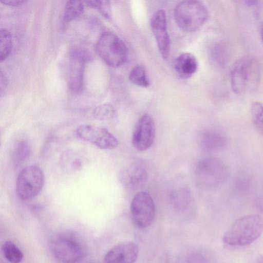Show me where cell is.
Wrapping results in <instances>:
<instances>
[{
	"label": "cell",
	"instance_id": "1",
	"mask_svg": "<svg viewBox=\"0 0 263 263\" xmlns=\"http://www.w3.org/2000/svg\"><path fill=\"white\" fill-rule=\"evenodd\" d=\"M261 80V68L258 60L251 55L237 59L230 70V83L232 91L243 95L254 92Z\"/></svg>",
	"mask_w": 263,
	"mask_h": 263
},
{
	"label": "cell",
	"instance_id": "2",
	"mask_svg": "<svg viewBox=\"0 0 263 263\" xmlns=\"http://www.w3.org/2000/svg\"><path fill=\"white\" fill-rule=\"evenodd\" d=\"M262 232L263 218L258 214H249L233 222L224 234L222 241L231 246H246L257 239Z\"/></svg>",
	"mask_w": 263,
	"mask_h": 263
},
{
	"label": "cell",
	"instance_id": "3",
	"mask_svg": "<svg viewBox=\"0 0 263 263\" xmlns=\"http://www.w3.org/2000/svg\"><path fill=\"white\" fill-rule=\"evenodd\" d=\"M197 182L206 189H215L224 183L229 178V171L221 159L209 157L199 160L194 167Z\"/></svg>",
	"mask_w": 263,
	"mask_h": 263
},
{
	"label": "cell",
	"instance_id": "4",
	"mask_svg": "<svg viewBox=\"0 0 263 263\" xmlns=\"http://www.w3.org/2000/svg\"><path fill=\"white\" fill-rule=\"evenodd\" d=\"M208 12L204 5L200 1H183L177 4L174 11V17L178 26L186 32L198 30L205 23Z\"/></svg>",
	"mask_w": 263,
	"mask_h": 263
},
{
	"label": "cell",
	"instance_id": "5",
	"mask_svg": "<svg viewBox=\"0 0 263 263\" xmlns=\"http://www.w3.org/2000/svg\"><path fill=\"white\" fill-rule=\"evenodd\" d=\"M98 55L109 66L118 67L127 60V49L124 43L115 34L106 31L98 39L96 46Z\"/></svg>",
	"mask_w": 263,
	"mask_h": 263
},
{
	"label": "cell",
	"instance_id": "6",
	"mask_svg": "<svg viewBox=\"0 0 263 263\" xmlns=\"http://www.w3.org/2000/svg\"><path fill=\"white\" fill-rule=\"evenodd\" d=\"M50 249L54 257L61 263H78L86 255L85 245L72 235L54 237L51 240Z\"/></svg>",
	"mask_w": 263,
	"mask_h": 263
},
{
	"label": "cell",
	"instance_id": "7",
	"mask_svg": "<svg viewBox=\"0 0 263 263\" xmlns=\"http://www.w3.org/2000/svg\"><path fill=\"white\" fill-rule=\"evenodd\" d=\"M45 176L37 165H31L23 168L16 181V193L22 200H28L37 196L44 186Z\"/></svg>",
	"mask_w": 263,
	"mask_h": 263
},
{
	"label": "cell",
	"instance_id": "8",
	"mask_svg": "<svg viewBox=\"0 0 263 263\" xmlns=\"http://www.w3.org/2000/svg\"><path fill=\"white\" fill-rule=\"evenodd\" d=\"M130 212L137 227L144 229L150 226L155 215V203L151 195L144 191L137 193L131 202Z\"/></svg>",
	"mask_w": 263,
	"mask_h": 263
},
{
	"label": "cell",
	"instance_id": "9",
	"mask_svg": "<svg viewBox=\"0 0 263 263\" xmlns=\"http://www.w3.org/2000/svg\"><path fill=\"white\" fill-rule=\"evenodd\" d=\"M77 135L81 139L103 149H112L118 145L117 138L106 128L88 124L79 126Z\"/></svg>",
	"mask_w": 263,
	"mask_h": 263
},
{
	"label": "cell",
	"instance_id": "10",
	"mask_svg": "<svg viewBox=\"0 0 263 263\" xmlns=\"http://www.w3.org/2000/svg\"><path fill=\"white\" fill-rule=\"evenodd\" d=\"M90 58L85 51L75 49L70 54L67 70V83L73 92H80L83 87L84 73L86 62Z\"/></svg>",
	"mask_w": 263,
	"mask_h": 263
},
{
	"label": "cell",
	"instance_id": "11",
	"mask_svg": "<svg viewBox=\"0 0 263 263\" xmlns=\"http://www.w3.org/2000/svg\"><path fill=\"white\" fill-rule=\"evenodd\" d=\"M148 170L146 163L141 159L135 160L120 171L119 179L126 189L135 190L142 187L147 181Z\"/></svg>",
	"mask_w": 263,
	"mask_h": 263
},
{
	"label": "cell",
	"instance_id": "12",
	"mask_svg": "<svg viewBox=\"0 0 263 263\" xmlns=\"http://www.w3.org/2000/svg\"><path fill=\"white\" fill-rule=\"evenodd\" d=\"M155 125L153 118L144 114L137 121L132 136L133 146L139 151L148 149L153 144L155 138Z\"/></svg>",
	"mask_w": 263,
	"mask_h": 263
},
{
	"label": "cell",
	"instance_id": "13",
	"mask_svg": "<svg viewBox=\"0 0 263 263\" xmlns=\"http://www.w3.org/2000/svg\"><path fill=\"white\" fill-rule=\"evenodd\" d=\"M151 27L161 57L167 59L170 51V40L167 31L166 14L163 10L160 9L153 14L151 19Z\"/></svg>",
	"mask_w": 263,
	"mask_h": 263
},
{
	"label": "cell",
	"instance_id": "14",
	"mask_svg": "<svg viewBox=\"0 0 263 263\" xmlns=\"http://www.w3.org/2000/svg\"><path fill=\"white\" fill-rule=\"evenodd\" d=\"M139 253L138 246L133 242L119 244L105 254L104 263H135Z\"/></svg>",
	"mask_w": 263,
	"mask_h": 263
},
{
	"label": "cell",
	"instance_id": "15",
	"mask_svg": "<svg viewBox=\"0 0 263 263\" xmlns=\"http://www.w3.org/2000/svg\"><path fill=\"white\" fill-rule=\"evenodd\" d=\"M173 67L180 77L187 79L196 72L198 68V62L192 53L183 52L174 60Z\"/></svg>",
	"mask_w": 263,
	"mask_h": 263
},
{
	"label": "cell",
	"instance_id": "16",
	"mask_svg": "<svg viewBox=\"0 0 263 263\" xmlns=\"http://www.w3.org/2000/svg\"><path fill=\"white\" fill-rule=\"evenodd\" d=\"M200 144L206 152H215L224 148L228 140L223 134L214 130L204 132L200 138Z\"/></svg>",
	"mask_w": 263,
	"mask_h": 263
},
{
	"label": "cell",
	"instance_id": "17",
	"mask_svg": "<svg viewBox=\"0 0 263 263\" xmlns=\"http://www.w3.org/2000/svg\"><path fill=\"white\" fill-rule=\"evenodd\" d=\"M61 166L66 173L77 172L82 167L84 162L83 158L72 151H65L60 159Z\"/></svg>",
	"mask_w": 263,
	"mask_h": 263
},
{
	"label": "cell",
	"instance_id": "18",
	"mask_svg": "<svg viewBox=\"0 0 263 263\" xmlns=\"http://www.w3.org/2000/svg\"><path fill=\"white\" fill-rule=\"evenodd\" d=\"M31 154V148L29 143L24 140L19 141L14 146L12 159L13 164L18 166L25 161Z\"/></svg>",
	"mask_w": 263,
	"mask_h": 263
},
{
	"label": "cell",
	"instance_id": "19",
	"mask_svg": "<svg viewBox=\"0 0 263 263\" xmlns=\"http://www.w3.org/2000/svg\"><path fill=\"white\" fill-rule=\"evenodd\" d=\"M4 257L11 263H20L23 258L22 251L13 242L7 241L1 247Z\"/></svg>",
	"mask_w": 263,
	"mask_h": 263
},
{
	"label": "cell",
	"instance_id": "20",
	"mask_svg": "<svg viewBox=\"0 0 263 263\" xmlns=\"http://www.w3.org/2000/svg\"><path fill=\"white\" fill-rule=\"evenodd\" d=\"M84 11L83 2L80 1L71 0L66 2L64 11V20L71 21L79 16Z\"/></svg>",
	"mask_w": 263,
	"mask_h": 263
},
{
	"label": "cell",
	"instance_id": "21",
	"mask_svg": "<svg viewBox=\"0 0 263 263\" xmlns=\"http://www.w3.org/2000/svg\"><path fill=\"white\" fill-rule=\"evenodd\" d=\"M129 80L134 84L140 87H147L149 85L145 69L141 65H137L132 69Z\"/></svg>",
	"mask_w": 263,
	"mask_h": 263
},
{
	"label": "cell",
	"instance_id": "22",
	"mask_svg": "<svg viewBox=\"0 0 263 263\" xmlns=\"http://www.w3.org/2000/svg\"><path fill=\"white\" fill-rule=\"evenodd\" d=\"M12 39L11 33L6 29L0 31V61H5L11 53Z\"/></svg>",
	"mask_w": 263,
	"mask_h": 263
},
{
	"label": "cell",
	"instance_id": "23",
	"mask_svg": "<svg viewBox=\"0 0 263 263\" xmlns=\"http://www.w3.org/2000/svg\"><path fill=\"white\" fill-rule=\"evenodd\" d=\"M251 115L254 128L263 136V104L259 102L252 103Z\"/></svg>",
	"mask_w": 263,
	"mask_h": 263
},
{
	"label": "cell",
	"instance_id": "24",
	"mask_svg": "<svg viewBox=\"0 0 263 263\" xmlns=\"http://www.w3.org/2000/svg\"><path fill=\"white\" fill-rule=\"evenodd\" d=\"M114 107L109 104H103L97 106L93 110L95 118L99 120H106L112 119L115 115Z\"/></svg>",
	"mask_w": 263,
	"mask_h": 263
},
{
	"label": "cell",
	"instance_id": "25",
	"mask_svg": "<svg viewBox=\"0 0 263 263\" xmlns=\"http://www.w3.org/2000/svg\"><path fill=\"white\" fill-rule=\"evenodd\" d=\"M175 191L172 195L174 205L178 209L186 208L190 201L189 191L186 189H180Z\"/></svg>",
	"mask_w": 263,
	"mask_h": 263
},
{
	"label": "cell",
	"instance_id": "26",
	"mask_svg": "<svg viewBox=\"0 0 263 263\" xmlns=\"http://www.w3.org/2000/svg\"><path fill=\"white\" fill-rule=\"evenodd\" d=\"M84 2L88 6L97 9L106 18H110L111 11L109 1L92 0Z\"/></svg>",
	"mask_w": 263,
	"mask_h": 263
},
{
	"label": "cell",
	"instance_id": "27",
	"mask_svg": "<svg viewBox=\"0 0 263 263\" xmlns=\"http://www.w3.org/2000/svg\"><path fill=\"white\" fill-rule=\"evenodd\" d=\"M26 1H25L21 0H5L1 1V3L5 5L15 7L21 6Z\"/></svg>",
	"mask_w": 263,
	"mask_h": 263
},
{
	"label": "cell",
	"instance_id": "28",
	"mask_svg": "<svg viewBox=\"0 0 263 263\" xmlns=\"http://www.w3.org/2000/svg\"><path fill=\"white\" fill-rule=\"evenodd\" d=\"M1 94H2L3 91L5 89L6 87L7 81L5 76L3 74L2 71H1Z\"/></svg>",
	"mask_w": 263,
	"mask_h": 263
},
{
	"label": "cell",
	"instance_id": "29",
	"mask_svg": "<svg viewBox=\"0 0 263 263\" xmlns=\"http://www.w3.org/2000/svg\"><path fill=\"white\" fill-rule=\"evenodd\" d=\"M245 3L247 6H253L258 5V3H259V2L257 1H245Z\"/></svg>",
	"mask_w": 263,
	"mask_h": 263
},
{
	"label": "cell",
	"instance_id": "30",
	"mask_svg": "<svg viewBox=\"0 0 263 263\" xmlns=\"http://www.w3.org/2000/svg\"><path fill=\"white\" fill-rule=\"evenodd\" d=\"M255 263H263V255L260 256L256 260Z\"/></svg>",
	"mask_w": 263,
	"mask_h": 263
},
{
	"label": "cell",
	"instance_id": "31",
	"mask_svg": "<svg viewBox=\"0 0 263 263\" xmlns=\"http://www.w3.org/2000/svg\"><path fill=\"white\" fill-rule=\"evenodd\" d=\"M260 35H261V40L263 42V24L261 26V29H260Z\"/></svg>",
	"mask_w": 263,
	"mask_h": 263
}]
</instances>
